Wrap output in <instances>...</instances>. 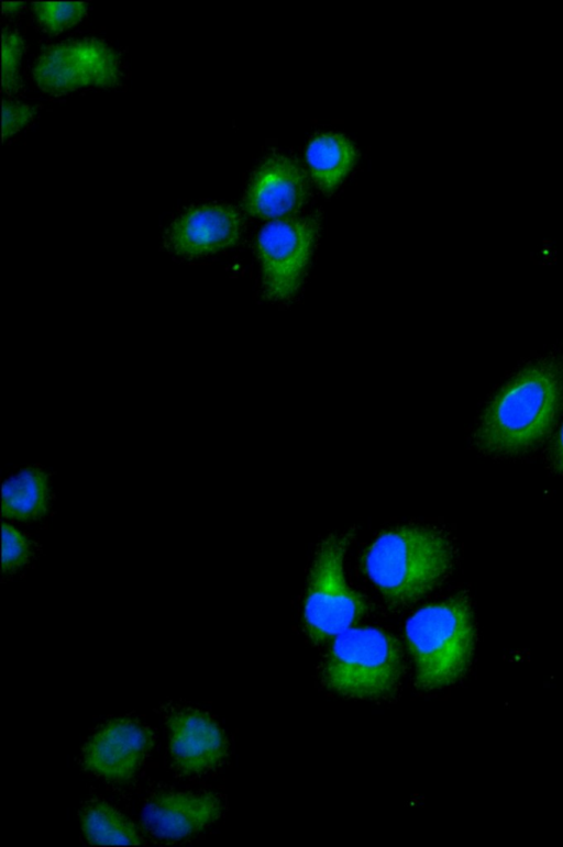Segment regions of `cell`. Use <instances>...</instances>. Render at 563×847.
Masks as SVG:
<instances>
[{
	"mask_svg": "<svg viewBox=\"0 0 563 847\" xmlns=\"http://www.w3.org/2000/svg\"><path fill=\"white\" fill-rule=\"evenodd\" d=\"M350 540V533L331 534L317 548L303 605L305 627L316 643L334 639L368 610L365 598L345 580L343 560Z\"/></svg>",
	"mask_w": 563,
	"mask_h": 847,
	"instance_id": "5",
	"label": "cell"
},
{
	"mask_svg": "<svg viewBox=\"0 0 563 847\" xmlns=\"http://www.w3.org/2000/svg\"><path fill=\"white\" fill-rule=\"evenodd\" d=\"M308 193L307 176L297 161L285 155H272L254 172L244 205L265 220L294 216Z\"/></svg>",
	"mask_w": 563,
	"mask_h": 847,
	"instance_id": "8",
	"label": "cell"
},
{
	"mask_svg": "<svg viewBox=\"0 0 563 847\" xmlns=\"http://www.w3.org/2000/svg\"><path fill=\"white\" fill-rule=\"evenodd\" d=\"M80 818L82 832L92 845H137L142 842L136 826L106 802L88 803Z\"/></svg>",
	"mask_w": 563,
	"mask_h": 847,
	"instance_id": "15",
	"label": "cell"
},
{
	"mask_svg": "<svg viewBox=\"0 0 563 847\" xmlns=\"http://www.w3.org/2000/svg\"><path fill=\"white\" fill-rule=\"evenodd\" d=\"M33 76L45 93L60 96L86 87H112L121 78L118 54L104 42L81 38L46 48Z\"/></svg>",
	"mask_w": 563,
	"mask_h": 847,
	"instance_id": "6",
	"label": "cell"
},
{
	"mask_svg": "<svg viewBox=\"0 0 563 847\" xmlns=\"http://www.w3.org/2000/svg\"><path fill=\"white\" fill-rule=\"evenodd\" d=\"M562 399V376L554 364L526 367L487 405L476 431L477 445L494 455L529 449L550 433Z\"/></svg>",
	"mask_w": 563,
	"mask_h": 847,
	"instance_id": "1",
	"label": "cell"
},
{
	"mask_svg": "<svg viewBox=\"0 0 563 847\" xmlns=\"http://www.w3.org/2000/svg\"><path fill=\"white\" fill-rule=\"evenodd\" d=\"M33 12L38 23L49 33L57 34L77 24L87 12L85 2H35Z\"/></svg>",
	"mask_w": 563,
	"mask_h": 847,
	"instance_id": "16",
	"label": "cell"
},
{
	"mask_svg": "<svg viewBox=\"0 0 563 847\" xmlns=\"http://www.w3.org/2000/svg\"><path fill=\"white\" fill-rule=\"evenodd\" d=\"M416 684L424 690L456 682L468 669L475 646L471 603L457 594L418 610L406 624Z\"/></svg>",
	"mask_w": 563,
	"mask_h": 847,
	"instance_id": "3",
	"label": "cell"
},
{
	"mask_svg": "<svg viewBox=\"0 0 563 847\" xmlns=\"http://www.w3.org/2000/svg\"><path fill=\"white\" fill-rule=\"evenodd\" d=\"M453 547L441 531L402 525L380 534L363 556L369 580L391 605L416 601L448 575Z\"/></svg>",
	"mask_w": 563,
	"mask_h": 847,
	"instance_id": "2",
	"label": "cell"
},
{
	"mask_svg": "<svg viewBox=\"0 0 563 847\" xmlns=\"http://www.w3.org/2000/svg\"><path fill=\"white\" fill-rule=\"evenodd\" d=\"M402 672L397 639L375 627H352L333 639L323 677L335 692L358 699L393 693Z\"/></svg>",
	"mask_w": 563,
	"mask_h": 847,
	"instance_id": "4",
	"label": "cell"
},
{
	"mask_svg": "<svg viewBox=\"0 0 563 847\" xmlns=\"http://www.w3.org/2000/svg\"><path fill=\"white\" fill-rule=\"evenodd\" d=\"M221 814V803L210 793L161 792L153 795L144 809L146 827L165 840L187 837Z\"/></svg>",
	"mask_w": 563,
	"mask_h": 847,
	"instance_id": "12",
	"label": "cell"
},
{
	"mask_svg": "<svg viewBox=\"0 0 563 847\" xmlns=\"http://www.w3.org/2000/svg\"><path fill=\"white\" fill-rule=\"evenodd\" d=\"M552 456L555 467L563 471V425L554 441Z\"/></svg>",
	"mask_w": 563,
	"mask_h": 847,
	"instance_id": "20",
	"label": "cell"
},
{
	"mask_svg": "<svg viewBox=\"0 0 563 847\" xmlns=\"http://www.w3.org/2000/svg\"><path fill=\"white\" fill-rule=\"evenodd\" d=\"M48 480L44 471L29 467L9 478L2 487V516L19 522L41 519L49 504Z\"/></svg>",
	"mask_w": 563,
	"mask_h": 847,
	"instance_id": "14",
	"label": "cell"
},
{
	"mask_svg": "<svg viewBox=\"0 0 563 847\" xmlns=\"http://www.w3.org/2000/svg\"><path fill=\"white\" fill-rule=\"evenodd\" d=\"M240 213L225 204H205L181 214L168 231V246L179 256L195 258L234 245L241 234Z\"/></svg>",
	"mask_w": 563,
	"mask_h": 847,
	"instance_id": "10",
	"label": "cell"
},
{
	"mask_svg": "<svg viewBox=\"0 0 563 847\" xmlns=\"http://www.w3.org/2000/svg\"><path fill=\"white\" fill-rule=\"evenodd\" d=\"M24 52V42L15 31H3L1 38V83L8 94H13L21 87L20 67Z\"/></svg>",
	"mask_w": 563,
	"mask_h": 847,
	"instance_id": "17",
	"label": "cell"
},
{
	"mask_svg": "<svg viewBox=\"0 0 563 847\" xmlns=\"http://www.w3.org/2000/svg\"><path fill=\"white\" fill-rule=\"evenodd\" d=\"M22 2H2V10L5 13H13L21 9Z\"/></svg>",
	"mask_w": 563,
	"mask_h": 847,
	"instance_id": "21",
	"label": "cell"
},
{
	"mask_svg": "<svg viewBox=\"0 0 563 847\" xmlns=\"http://www.w3.org/2000/svg\"><path fill=\"white\" fill-rule=\"evenodd\" d=\"M317 236L309 218L290 216L267 223L256 241L266 296L291 298L301 286Z\"/></svg>",
	"mask_w": 563,
	"mask_h": 847,
	"instance_id": "7",
	"label": "cell"
},
{
	"mask_svg": "<svg viewBox=\"0 0 563 847\" xmlns=\"http://www.w3.org/2000/svg\"><path fill=\"white\" fill-rule=\"evenodd\" d=\"M31 556L30 542L14 526L2 524V571H12L26 564Z\"/></svg>",
	"mask_w": 563,
	"mask_h": 847,
	"instance_id": "18",
	"label": "cell"
},
{
	"mask_svg": "<svg viewBox=\"0 0 563 847\" xmlns=\"http://www.w3.org/2000/svg\"><path fill=\"white\" fill-rule=\"evenodd\" d=\"M168 727L172 758L184 773H200L212 769L227 755L228 742L223 731L201 711H177L169 716Z\"/></svg>",
	"mask_w": 563,
	"mask_h": 847,
	"instance_id": "11",
	"label": "cell"
},
{
	"mask_svg": "<svg viewBox=\"0 0 563 847\" xmlns=\"http://www.w3.org/2000/svg\"><path fill=\"white\" fill-rule=\"evenodd\" d=\"M356 158L354 144L345 135L334 132L314 135L306 148L310 174L325 192L333 191L342 182Z\"/></svg>",
	"mask_w": 563,
	"mask_h": 847,
	"instance_id": "13",
	"label": "cell"
},
{
	"mask_svg": "<svg viewBox=\"0 0 563 847\" xmlns=\"http://www.w3.org/2000/svg\"><path fill=\"white\" fill-rule=\"evenodd\" d=\"M35 114L36 110L32 105L10 100H3L2 140L5 141L22 130L32 121Z\"/></svg>",
	"mask_w": 563,
	"mask_h": 847,
	"instance_id": "19",
	"label": "cell"
},
{
	"mask_svg": "<svg viewBox=\"0 0 563 847\" xmlns=\"http://www.w3.org/2000/svg\"><path fill=\"white\" fill-rule=\"evenodd\" d=\"M152 743V734L143 725L132 720H114L88 740L84 765L107 780L126 781L140 768Z\"/></svg>",
	"mask_w": 563,
	"mask_h": 847,
	"instance_id": "9",
	"label": "cell"
}]
</instances>
